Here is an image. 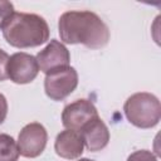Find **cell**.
Segmentation results:
<instances>
[{"mask_svg": "<svg viewBox=\"0 0 161 161\" xmlns=\"http://www.w3.org/2000/svg\"><path fill=\"white\" fill-rule=\"evenodd\" d=\"M60 40L64 44H83L89 49H101L108 44L109 29L93 11L70 10L58 21Z\"/></svg>", "mask_w": 161, "mask_h": 161, "instance_id": "6da1fadb", "label": "cell"}, {"mask_svg": "<svg viewBox=\"0 0 161 161\" xmlns=\"http://www.w3.org/2000/svg\"><path fill=\"white\" fill-rule=\"evenodd\" d=\"M3 36L14 48H35L49 40V26L40 15L14 13L3 29Z\"/></svg>", "mask_w": 161, "mask_h": 161, "instance_id": "7a4b0ae2", "label": "cell"}, {"mask_svg": "<svg viewBox=\"0 0 161 161\" xmlns=\"http://www.w3.org/2000/svg\"><path fill=\"white\" fill-rule=\"evenodd\" d=\"M123 111L127 121L142 130L155 127L161 119V104L158 98L148 92H138L130 96Z\"/></svg>", "mask_w": 161, "mask_h": 161, "instance_id": "3957f363", "label": "cell"}, {"mask_svg": "<svg viewBox=\"0 0 161 161\" xmlns=\"http://www.w3.org/2000/svg\"><path fill=\"white\" fill-rule=\"evenodd\" d=\"M78 86V73L75 68L68 65L55 69L45 75L44 91L53 101H63Z\"/></svg>", "mask_w": 161, "mask_h": 161, "instance_id": "277c9868", "label": "cell"}, {"mask_svg": "<svg viewBox=\"0 0 161 161\" xmlns=\"http://www.w3.org/2000/svg\"><path fill=\"white\" fill-rule=\"evenodd\" d=\"M48 142V132L39 122L25 125L18 136L19 153L26 158H35L43 153Z\"/></svg>", "mask_w": 161, "mask_h": 161, "instance_id": "5b68a950", "label": "cell"}, {"mask_svg": "<svg viewBox=\"0 0 161 161\" xmlns=\"http://www.w3.org/2000/svg\"><path fill=\"white\" fill-rule=\"evenodd\" d=\"M99 117L98 111L92 101L82 98L77 99L63 108L62 123L67 130L79 132L88 122Z\"/></svg>", "mask_w": 161, "mask_h": 161, "instance_id": "8992f818", "label": "cell"}, {"mask_svg": "<svg viewBox=\"0 0 161 161\" xmlns=\"http://www.w3.org/2000/svg\"><path fill=\"white\" fill-rule=\"evenodd\" d=\"M39 73L38 62L34 55L18 52L14 53L8 62V78L16 84L31 83Z\"/></svg>", "mask_w": 161, "mask_h": 161, "instance_id": "52a82bcc", "label": "cell"}, {"mask_svg": "<svg viewBox=\"0 0 161 161\" xmlns=\"http://www.w3.org/2000/svg\"><path fill=\"white\" fill-rule=\"evenodd\" d=\"M35 59L38 62L39 70L48 74L55 69L68 67L70 62V54L62 42L52 39L48 45L36 54Z\"/></svg>", "mask_w": 161, "mask_h": 161, "instance_id": "ba28073f", "label": "cell"}, {"mask_svg": "<svg viewBox=\"0 0 161 161\" xmlns=\"http://www.w3.org/2000/svg\"><path fill=\"white\" fill-rule=\"evenodd\" d=\"M55 153L65 160L79 158L84 150L83 137L79 132L73 130H64L55 137L54 142Z\"/></svg>", "mask_w": 161, "mask_h": 161, "instance_id": "9c48e42d", "label": "cell"}, {"mask_svg": "<svg viewBox=\"0 0 161 161\" xmlns=\"http://www.w3.org/2000/svg\"><path fill=\"white\" fill-rule=\"evenodd\" d=\"M79 133L83 137L84 146L91 152H97L103 150L109 142V131L107 125L99 118H94L88 122Z\"/></svg>", "mask_w": 161, "mask_h": 161, "instance_id": "30bf717a", "label": "cell"}, {"mask_svg": "<svg viewBox=\"0 0 161 161\" xmlns=\"http://www.w3.org/2000/svg\"><path fill=\"white\" fill-rule=\"evenodd\" d=\"M19 148L15 140L6 133H0V161H18Z\"/></svg>", "mask_w": 161, "mask_h": 161, "instance_id": "8fae6325", "label": "cell"}, {"mask_svg": "<svg viewBox=\"0 0 161 161\" xmlns=\"http://www.w3.org/2000/svg\"><path fill=\"white\" fill-rule=\"evenodd\" d=\"M14 5L10 1L0 0V29H4V26L8 24L10 18L14 14Z\"/></svg>", "mask_w": 161, "mask_h": 161, "instance_id": "7c38bea8", "label": "cell"}, {"mask_svg": "<svg viewBox=\"0 0 161 161\" xmlns=\"http://www.w3.org/2000/svg\"><path fill=\"white\" fill-rule=\"evenodd\" d=\"M127 161H157V156L148 150H137L127 157Z\"/></svg>", "mask_w": 161, "mask_h": 161, "instance_id": "4fadbf2b", "label": "cell"}, {"mask_svg": "<svg viewBox=\"0 0 161 161\" xmlns=\"http://www.w3.org/2000/svg\"><path fill=\"white\" fill-rule=\"evenodd\" d=\"M9 55L5 50L0 49V82L8 79V62H9Z\"/></svg>", "mask_w": 161, "mask_h": 161, "instance_id": "5bb4252c", "label": "cell"}, {"mask_svg": "<svg viewBox=\"0 0 161 161\" xmlns=\"http://www.w3.org/2000/svg\"><path fill=\"white\" fill-rule=\"evenodd\" d=\"M8 101L3 93H0V125L5 121L8 116Z\"/></svg>", "mask_w": 161, "mask_h": 161, "instance_id": "9a60e30c", "label": "cell"}, {"mask_svg": "<svg viewBox=\"0 0 161 161\" xmlns=\"http://www.w3.org/2000/svg\"><path fill=\"white\" fill-rule=\"evenodd\" d=\"M77 161H94V160H91V158H79Z\"/></svg>", "mask_w": 161, "mask_h": 161, "instance_id": "2e32d148", "label": "cell"}]
</instances>
